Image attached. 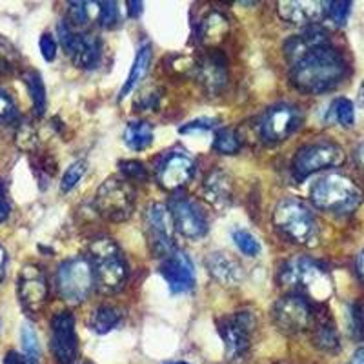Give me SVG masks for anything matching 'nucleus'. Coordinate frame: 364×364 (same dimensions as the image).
Returning <instances> with one entry per match:
<instances>
[{
  "label": "nucleus",
  "instance_id": "f257e3e1",
  "mask_svg": "<svg viewBox=\"0 0 364 364\" xmlns=\"http://www.w3.org/2000/svg\"><path fill=\"white\" fill-rule=\"evenodd\" d=\"M346 75L343 55L330 46H321L294 63L290 79L294 86L308 95H321L339 86Z\"/></svg>",
  "mask_w": 364,
  "mask_h": 364
},
{
  "label": "nucleus",
  "instance_id": "f03ea898",
  "mask_svg": "<svg viewBox=\"0 0 364 364\" xmlns=\"http://www.w3.org/2000/svg\"><path fill=\"white\" fill-rule=\"evenodd\" d=\"M310 200L318 210L346 215L363 203V191L352 178L341 173H328L317 178L310 188Z\"/></svg>",
  "mask_w": 364,
  "mask_h": 364
},
{
  "label": "nucleus",
  "instance_id": "7ed1b4c3",
  "mask_svg": "<svg viewBox=\"0 0 364 364\" xmlns=\"http://www.w3.org/2000/svg\"><path fill=\"white\" fill-rule=\"evenodd\" d=\"M273 226L279 235L294 245L315 246L318 240V223L314 211L297 199H282L273 210Z\"/></svg>",
  "mask_w": 364,
  "mask_h": 364
},
{
  "label": "nucleus",
  "instance_id": "20e7f679",
  "mask_svg": "<svg viewBox=\"0 0 364 364\" xmlns=\"http://www.w3.org/2000/svg\"><path fill=\"white\" fill-rule=\"evenodd\" d=\"M90 262L95 275V286L102 294H115L128 281V264L122 250L109 237L95 239L90 246Z\"/></svg>",
  "mask_w": 364,
  "mask_h": 364
},
{
  "label": "nucleus",
  "instance_id": "39448f33",
  "mask_svg": "<svg viewBox=\"0 0 364 364\" xmlns=\"http://www.w3.org/2000/svg\"><path fill=\"white\" fill-rule=\"evenodd\" d=\"M281 281L284 286L299 288L315 301H324L331 294V279L324 266L308 257L288 262L281 272Z\"/></svg>",
  "mask_w": 364,
  "mask_h": 364
},
{
  "label": "nucleus",
  "instance_id": "423d86ee",
  "mask_svg": "<svg viewBox=\"0 0 364 364\" xmlns=\"http://www.w3.org/2000/svg\"><path fill=\"white\" fill-rule=\"evenodd\" d=\"M95 210L99 215L112 223H122L132 217L135 210V188L128 178L112 177L104 181L95 195Z\"/></svg>",
  "mask_w": 364,
  "mask_h": 364
},
{
  "label": "nucleus",
  "instance_id": "0eeeda50",
  "mask_svg": "<svg viewBox=\"0 0 364 364\" xmlns=\"http://www.w3.org/2000/svg\"><path fill=\"white\" fill-rule=\"evenodd\" d=\"M95 288V275L91 262L82 257L64 261L57 269L58 295L70 304H80Z\"/></svg>",
  "mask_w": 364,
  "mask_h": 364
},
{
  "label": "nucleus",
  "instance_id": "6e6552de",
  "mask_svg": "<svg viewBox=\"0 0 364 364\" xmlns=\"http://www.w3.org/2000/svg\"><path fill=\"white\" fill-rule=\"evenodd\" d=\"M144 228L148 246L155 257L164 259L173 252L175 224L171 219L170 208L161 203L149 204L144 213Z\"/></svg>",
  "mask_w": 364,
  "mask_h": 364
},
{
  "label": "nucleus",
  "instance_id": "1a4fd4ad",
  "mask_svg": "<svg viewBox=\"0 0 364 364\" xmlns=\"http://www.w3.org/2000/svg\"><path fill=\"white\" fill-rule=\"evenodd\" d=\"M344 162V151L341 146L331 142H315L299 149L294 159V173L297 178H306L326 168H333Z\"/></svg>",
  "mask_w": 364,
  "mask_h": 364
},
{
  "label": "nucleus",
  "instance_id": "9d476101",
  "mask_svg": "<svg viewBox=\"0 0 364 364\" xmlns=\"http://www.w3.org/2000/svg\"><path fill=\"white\" fill-rule=\"evenodd\" d=\"M272 318L277 330L294 336V333H301L311 326L314 311H311L310 302L301 295H286L275 302Z\"/></svg>",
  "mask_w": 364,
  "mask_h": 364
},
{
  "label": "nucleus",
  "instance_id": "9b49d317",
  "mask_svg": "<svg viewBox=\"0 0 364 364\" xmlns=\"http://www.w3.org/2000/svg\"><path fill=\"white\" fill-rule=\"evenodd\" d=\"M302 124V115L299 108L291 104H277L273 108L266 109L264 115L259 120V132L261 136L269 144L286 141L291 133Z\"/></svg>",
  "mask_w": 364,
  "mask_h": 364
},
{
  "label": "nucleus",
  "instance_id": "f8f14e48",
  "mask_svg": "<svg viewBox=\"0 0 364 364\" xmlns=\"http://www.w3.org/2000/svg\"><path fill=\"white\" fill-rule=\"evenodd\" d=\"M257 326L255 315L252 311H237L232 317L220 321L219 333L230 357H240L248 352L250 336Z\"/></svg>",
  "mask_w": 364,
  "mask_h": 364
},
{
  "label": "nucleus",
  "instance_id": "ddd939ff",
  "mask_svg": "<svg viewBox=\"0 0 364 364\" xmlns=\"http://www.w3.org/2000/svg\"><path fill=\"white\" fill-rule=\"evenodd\" d=\"M155 175L162 190H181L195 177V161L184 151H170L162 155Z\"/></svg>",
  "mask_w": 364,
  "mask_h": 364
},
{
  "label": "nucleus",
  "instance_id": "4468645a",
  "mask_svg": "<svg viewBox=\"0 0 364 364\" xmlns=\"http://www.w3.org/2000/svg\"><path fill=\"white\" fill-rule=\"evenodd\" d=\"M79 341L75 331V317L70 311H58L51 318V352L57 364H71L77 357Z\"/></svg>",
  "mask_w": 364,
  "mask_h": 364
},
{
  "label": "nucleus",
  "instance_id": "2eb2a0df",
  "mask_svg": "<svg viewBox=\"0 0 364 364\" xmlns=\"http://www.w3.org/2000/svg\"><path fill=\"white\" fill-rule=\"evenodd\" d=\"M168 208H170L175 230L182 237L197 240L206 235L208 220L204 211L199 208V204L190 199H184V197H177V199L170 200V206Z\"/></svg>",
  "mask_w": 364,
  "mask_h": 364
},
{
  "label": "nucleus",
  "instance_id": "dca6fc26",
  "mask_svg": "<svg viewBox=\"0 0 364 364\" xmlns=\"http://www.w3.org/2000/svg\"><path fill=\"white\" fill-rule=\"evenodd\" d=\"M161 275L168 282L171 294H186L193 290L195 286V269L190 257L182 250L175 248L161 262Z\"/></svg>",
  "mask_w": 364,
  "mask_h": 364
},
{
  "label": "nucleus",
  "instance_id": "f3484780",
  "mask_svg": "<svg viewBox=\"0 0 364 364\" xmlns=\"http://www.w3.org/2000/svg\"><path fill=\"white\" fill-rule=\"evenodd\" d=\"M18 299L26 311L38 314L48 301V282L37 266H26L18 277Z\"/></svg>",
  "mask_w": 364,
  "mask_h": 364
},
{
  "label": "nucleus",
  "instance_id": "a211bd4d",
  "mask_svg": "<svg viewBox=\"0 0 364 364\" xmlns=\"http://www.w3.org/2000/svg\"><path fill=\"white\" fill-rule=\"evenodd\" d=\"M197 79L210 93H219L228 84V60L220 51L213 50L195 66Z\"/></svg>",
  "mask_w": 364,
  "mask_h": 364
},
{
  "label": "nucleus",
  "instance_id": "6ab92c4d",
  "mask_svg": "<svg viewBox=\"0 0 364 364\" xmlns=\"http://www.w3.org/2000/svg\"><path fill=\"white\" fill-rule=\"evenodd\" d=\"M277 13L282 21L295 26H317L324 18V2H304V0H284L277 4Z\"/></svg>",
  "mask_w": 364,
  "mask_h": 364
},
{
  "label": "nucleus",
  "instance_id": "aec40b11",
  "mask_svg": "<svg viewBox=\"0 0 364 364\" xmlns=\"http://www.w3.org/2000/svg\"><path fill=\"white\" fill-rule=\"evenodd\" d=\"M206 268L210 275L223 286H237L245 279L242 266L226 252H213L206 259Z\"/></svg>",
  "mask_w": 364,
  "mask_h": 364
},
{
  "label": "nucleus",
  "instance_id": "412c9836",
  "mask_svg": "<svg viewBox=\"0 0 364 364\" xmlns=\"http://www.w3.org/2000/svg\"><path fill=\"white\" fill-rule=\"evenodd\" d=\"M71 57L73 64L80 70H93L99 64L100 53H102V46L95 35L77 33L73 44L66 51Z\"/></svg>",
  "mask_w": 364,
  "mask_h": 364
},
{
  "label": "nucleus",
  "instance_id": "4be33fe9",
  "mask_svg": "<svg viewBox=\"0 0 364 364\" xmlns=\"http://www.w3.org/2000/svg\"><path fill=\"white\" fill-rule=\"evenodd\" d=\"M204 195L215 208H226L232 203L233 182L232 177L223 170H213L204 181Z\"/></svg>",
  "mask_w": 364,
  "mask_h": 364
},
{
  "label": "nucleus",
  "instance_id": "5701e85b",
  "mask_svg": "<svg viewBox=\"0 0 364 364\" xmlns=\"http://www.w3.org/2000/svg\"><path fill=\"white\" fill-rule=\"evenodd\" d=\"M149 64H151V46H149L148 42H144V44H141V48L136 50L135 60H133V66L132 70H129L128 79H126L124 86L120 90L119 99H117L119 102L120 100H124L126 97H128L132 91H135V87L141 84V80L144 79L146 73H148Z\"/></svg>",
  "mask_w": 364,
  "mask_h": 364
},
{
  "label": "nucleus",
  "instance_id": "b1692460",
  "mask_svg": "<svg viewBox=\"0 0 364 364\" xmlns=\"http://www.w3.org/2000/svg\"><path fill=\"white\" fill-rule=\"evenodd\" d=\"M230 31V22L223 13L211 11L199 26V41L206 46H215Z\"/></svg>",
  "mask_w": 364,
  "mask_h": 364
},
{
  "label": "nucleus",
  "instance_id": "393cba45",
  "mask_svg": "<svg viewBox=\"0 0 364 364\" xmlns=\"http://www.w3.org/2000/svg\"><path fill=\"white\" fill-rule=\"evenodd\" d=\"M124 142L133 151H144L154 142V126L148 120H132L124 129Z\"/></svg>",
  "mask_w": 364,
  "mask_h": 364
},
{
  "label": "nucleus",
  "instance_id": "a878e982",
  "mask_svg": "<svg viewBox=\"0 0 364 364\" xmlns=\"http://www.w3.org/2000/svg\"><path fill=\"white\" fill-rule=\"evenodd\" d=\"M120 317H122V315H120V311L117 310V308L102 304V306L95 308L93 314H91L90 328L95 331V333L104 336V333H109V331L120 323Z\"/></svg>",
  "mask_w": 364,
  "mask_h": 364
},
{
  "label": "nucleus",
  "instance_id": "bb28decb",
  "mask_svg": "<svg viewBox=\"0 0 364 364\" xmlns=\"http://www.w3.org/2000/svg\"><path fill=\"white\" fill-rule=\"evenodd\" d=\"M26 84H28L29 95H31V102H33V109L37 117H42L46 112V104H48V97H46V86L41 75L37 71H29L26 75Z\"/></svg>",
  "mask_w": 364,
  "mask_h": 364
},
{
  "label": "nucleus",
  "instance_id": "cd10ccee",
  "mask_svg": "<svg viewBox=\"0 0 364 364\" xmlns=\"http://www.w3.org/2000/svg\"><path fill=\"white\" fill-rule=\"evenodd\" d=\"M100 2H70L68 17L73 26H86L91 18L99 21Z\"/></svg>",
  "mask_w": 364,
  "mask_h": 364
},
{
  "label": "nucleus",
  "instance_id": "c85d7f7f",
  "mask_svg": "<svg viewBox=\"0 0 364 364\" xmlns=\"http://www.w3.org/2000/svg\"><path fill=\"white\" fill-rule=\"evenodd\" d=\"M315 346L321 348V350H326V352H331V350H337L339 348V336H337V330L333 326V323L330 321H321L315 328Z\"/></svg>",
  "mask_w": 364,
  "mask_h": 364
},
{
  "label": "nucleus",
  "instance_id": "c756f323",
  "mask_svg": "<svg viewBox=\"0 0 364 364\" xmlns=\"http://www.w3.org/2000/svg\"><path fill=\"white\" fill-rule=\"evenodd\" d=\"M213 149L220 155H235L239 154L240 141L235 129L223 128L215 133L213 139Z\"/></svg>",
  "mask_w": 364,
  "mask_h": 364
},
{
  "label": "nucleus",
  "instance_id": "7c9ffc66",
  "mask_svg": "<svg viewBox=\"0 0 364 364\" xmlns=\"http://www.w3.org/2000/svg\"><path fill=\"white\" fill-rule=\"evenodd\" d=\"M22 348H24V355L29 360V364H37L41 359V344H38L37 331L33 330L31 324H24L21 331Z\"/></svg>",
  "mask_w": 364,
  "mask_h": 364
},
{
  "label": "nucleus",
  "instance_id": "2f4dec72",
  "mask_svg": "<svg viewBox=\"0 0 364 364\" xmlns=\"http://www.w3.org/2000/svg\"><path fill=\"white\" fill-rule=\"evenodd\" d=\"M331 113H333L336 120L343 128H352L355 124L353 102L350 99H346V97H341V99L333 100V104H331Z\"/></svg>",
  "mask_w": 364,
  "mask_h": 364
},
{
  "label": "nucleus",
  "instance_id": "473e14b6",
  "mask_svg": "<svg viewBox=\"0 0 364 364\" xmlns=\"http://www.w3.org/2000/svg\"><path fill=\"white\" fill-rule=\"evenodd\" d=\"M350 13H352V2H348V0L324 2V18H328L336 26L346 24Z\"/></svg>",
  "mask_w": 364,
  "mask_h": 364
},
{
  "label": "nucleus",
  "instance_id": "72a5a7b5",
  "mask_svg": "<svg viewBox=\"0 0 364 364\" xmlns=\"http://www.w3.org/2000/svg\"><path fill=\"white\" fill-rule=\"evenodd\" d=\"M84 173H86V162L77 161L64 171L63 182H60V191L63 193H70L80 181H82Z\"/></svg>",
  "mask_w": 364,
  "mask_h": 364
},
{
  "label": "nucleus",
  "instance_id": "f704fd0d",
  "mask_svg": "<svg viewBox=\"0 0 364 364\" xmlns=\"http://www.w3.org/2000/svg\"><path fill=\"white\" fill-rule=\"evenodd\" d=\"M233 240H235L237 248L245 253V255L255 257L261 253V245H259V240L255 239V235L246 232V230H235V232H233Z\"/></svg>",
  "mask_w": 364,
  "mask_h": 364
},
{
  "label": "nucleus",
  "instance_id": "c9c22d12",
  "mask_svg": "<svg viewBox=\"0 0 364 364\" xmlns=\"http://www.w3.org/2000/svg\"><path fill=\"white\" fill-rule=\"evenodd\" d=\"M99 22L102 28L112 29L120 22V11L117 8V2H100Z\"/></svg>",
  "mask_w": 364,
  "mask_h": 364
},
{
  "label": "nucleus",
  "instance_id": "e433bc0d",
  "mask_svg": "<svg viewBox=\"0 0 364 364\" xmlns=\"http://www.w3.org/2000/svg\"><path fill=\"white\" fill-rule=\"evenodd\" d=\"M119 168L128 181H146V177H148L144 164L139 161H120Z\"/></svg>",
  "mask_w": 364,
  "mask_h": 364
},
{
  "label": "nucleus",
  "instance_id": "4c0bfd02",
  "mask_svg": "<svg viewBox=\"0 0 364 364\" xmlns=\"http://www.w3.org/2000/svg\"><path fill=\"white\" fill-rule=\"evenodd\" d=\"M38 48H41V53L44 60H48V63L55 60V57H57V41L50 33L42 35L41 41H38Z\"/></svg>",
  "mask_w": 364,
  "mask_h": 364
},
{
  "label": "nucleus",
  "instance_id": "58836bf2",
  "mask_svg": "<svg viewBox=\"0 0 364 364\" xmlns=\"http://www.w3.org/2000/svg\"><path fill=\"white\" fill-rule=\"evenodd\" d=\"M215 122H217V120H213V119H197V120H191V122H188L186 126H182L178 132H181V133L208 132V129L215 128Z\"/></svg>",
  "mask_w": 364,
  "mask_h": 364
},
{
  "label": "nucleus",
  "instance_id": "ea45409f",
  "mask_svg": "<svg viewBox=\"0 0 364 364\" xmlns=\"http://www.w3.org/2000/svg\"><path fill=\"white\" fill-rule=\"evenodd\" d=\"M13 113H15V104H13L11 97L4 90H0V122L8 120Z\"/></svg>",
  "mask_w": 364,
  "mask_h": 364
},
{
  "label": "nucleus",
  "instance_id": "a19ab883",
  "mask_svg": "<svg viewBox=\"0 0 364 364\" xmlns=\"http://www.w3.org/2000/svg\"><path fill=\"white\" fill-rule=\"evenodd\" d=\"M4 364H29V360L26 359L24 353H18L15 350H9L4 357Z\"/></svg>",
  "mask_w": 364,
  "mask_h": 364
},
{
  "label": "nucleus",
  "instance_id": "79ce46f5",
  "mask_svg": "<svg viewBox=\"0 0 364 364\" xmlns=\"http://www.w3.org/2000/svg\"><path fill=\"white\" fill-rule=\"evenodd\" d=\"M126 6H128V15L132 18H139L141 17V13H142V2L141 0H128V2H126Z\"/></svg>",
  "mask_w": 364,
  "mask_h": 364
},
{
  "label": "nucleus",
  "instance_id": "37998d69",
  "mask_svg": "<svg viewBox=\"0 0 364 364\" xmlns=\"http://www.w3.org/2000/svg\"><path fill=\"white\" fill-rule=\"evenodd\" d=\"M6 266H8V253H6V250L0 246V281H2L6 275Z\"/></svg>",
  "mask_w": 364,
  "mask_h": 364
},
{
  "label": "nucleus",
  "instance_id": "c03bdc74",
  "mask_svg": "<svg viewBox=\"0 0 364 364\" xmlns=\"http://www.w3.org/2000/svg\"><path fill=\"white\" fill-rule=\"evenodd\" d=\"M8 217H9V204H8V200H6L4 197L0 195V223H4Z\"/></svg>",
  "mask_w": 364,
  "mask_h": 364
},
{
  "label": "nucleus",
  "instance_id": "a18cd8bd",
  "mask_svg": "<svg viewBox=\"0 0 364 364\" xmlns=\"http://www.w3.org/2000/svg\"><path fill=\"white\" fill-rule=\"evenodd\" d=\"M352 364H364V346L359 348L355 353H353Z\"/></svg>",
  "mask_w": 364,
  "mask_h": 364
},
{
  "label": "nucleus",
  "instance_id": "49530a36",
  "mask_svg": "<svg viewBox=\"0 0 364 364\" xmlns=\"http://www.w3.org/2000/svg\"><path fill=\"white\" fill-rule=\"evenodd\" d=\"M357 272H359L360 279L364 281V252L359 255V261H357Z\"/></svg>",
  "mask_w": 364,
  "mask_h": 364
},
{
  "label": "nucleus",
  "instance_id": "de8ad7c7",
  "mask_svg": "<svg viewBox=\"0 0 364 364\" xmlns=\"http://www.w3.org/2000/svg\"><path fill=\"white\" fill-rule=\"evenodd\" d=\"M357 100H359V104L364 108V80H363V84H360L359 91H357Z\"/></svg>",
  "mask_w": 364,
  "mask_h": 364
},
{
  "label": "nucleus",
  "instance_id": "09e8293b",
  "mask_svg": "<svg viewBox=\"0 0 364 364\" xmlns=\"http://www.w3.org/2000/svg\"><path fill=\"white\" fill-rule=\"evenodd\" d=\"M359 161H360V164H363V168H364V144H363V148L359 149Z\"/></svg>",
  "mask_w": 364,
  "mask_h": 364
},
{
  "label": "nucleus",
  "instance_id": "8fccbe9b",
  "mask_svg": "<svg viewBox=\"0 0 364 364\" xmlns=\"http://www.w3.org/2000/svg\"><path fill=\"white\" fill-rule=\"evenodd\" d=\"M166 364H188V363H166Z\"/></svg>",
  "mask_w": 364,
  "mask_h": 364
}]
</instances>
